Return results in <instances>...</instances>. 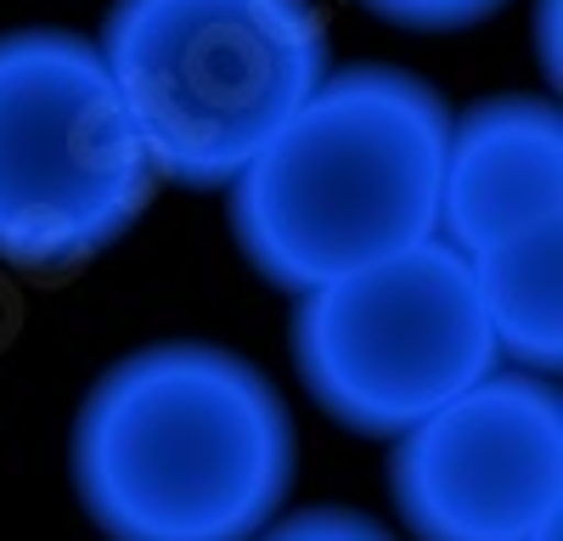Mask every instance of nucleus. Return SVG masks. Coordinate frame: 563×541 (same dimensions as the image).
<instances>
[{
	"label": "nucleus",
	"mask_w": 563,
	"mask_h": 541,
	"mask_svg": "<svg viewBox=\"0 0 563 541\" xmlns=\"http://www.w3.org/2000/svg\"><path fill=\"white\" fill-rule=\"evenodd\" d=\"M294 451L288 406L254 361L153 344L85 395L74 485L113 541H249L288 496Z\"/></svg>",
	"instance_id": "obj_1"
},
{
	"label": "nucleus",
	"mask_w": 563,
	"mask_h": 541,
	"mask_svg": "<svg viewBox=\"0 0 563 541\" xmlns=\"http://www.w3.org/2000/svg\"><path fill=\"white\" fill-rule=\"evenodd\" d=\"M451 108L406 68L327 74L231 180V232L282 294L440 238Z\"/></svg>",
	"instance_id": "obj_2"
},
{
	"label": "nucleus",
	"mask_w": 563,
	"mask_h": 541,
	"mask_svg": "<svg viewBox=\"0 0 563 541\" xmlns=\"http://www.w3.org/2000/svg\"><path fill=\"white\" fill-rule=\"evenodd\" d=\"M102 63L158 180L225 192L327 79L316 0H113Z\"/></svg>",
	"instance_id": "obj_3"
},
{
	"label": "nucleus",
	"mask_w": 563,
	"mask_h": 541,
	"mask_svg": "<svg viewBox=\"0 0 563 541\" xmlns=\"http://www.w3.org/2000/svg\"><path fill=\"white\" fill-rule=\"evenodd\" d=\"M153 187L97 45L63 29L0 34V260L79 265L130 232Z\"/></svg>",
	"instance_id": "obj_4"
},
{
	"label": "nucleus",
	"mask_w": 563,
	"mask_h": 541,
	"mask_svg": "<svg viewBox=\"0 0 563 541\" xmlns=\"http://www.w3.org/2000/svg\"><path fill=\"white\" fill-rule=\"evenodd\" d=\"M294 361L339 429L400 434L501 367L474 265L422 238L378 265L299 294Z\"/></svg>",
	"instance_id": "obj_5"
},
{
	"label": "nucleus",
	"mask_w": 563,
	"mask_h": 541,
	"mask_svg": "<svg viewBox=\"0 0 563 541\" xmlns=\"http://www.w3.org/2000/svg\"><path fill=\"white\" fill-rule=\"evenodd\" d=\"M389 490L417 541H525L563 503V400L547 373H485L395 434Z\"/></svg>",
	"instance_id": "obj_6"
},
{
	"label": "nucleus",
	"mask_w": 563,
	"mask_h": 541,
	"mask_svg": "<svg viewBox=\"0 0 563 541\" xmlns=\"http://www.w3.org/2000/svg\"><path fill=\"white\" fill-rule=\"evenodd\" d=\"M563 214V119L541 97H490L451 119L440 238L474 254L530 220Z\"/></svg>",
	"instance_id": "obj_7"
},
{
	"label": "nucleus",
	"mask_w": 563,
	"mask_h": 541,
	"mask_svg": "<svg viewBox=\"0 0 563 541\" xmlns=\"http://www.w3.org/2000/svg\"><path fill=\"white\" fill-rule=\"evenodd\" d=\"M501 361L558 373L563 361V214L530 220L467 254Z\"/></svg>",
	"instance_id": "obj_8"
},
{
	"label": "nucleus",
	"mask_w": 563,
	"mask_h": 541,
	"mask_svg": "<svg viewBox=\"0 0 563 541\" xmlns=\"http://www.w3.org/2000/svg\"><path fill=\"white\" fill-rule=\"evenodd\" d=\"M372 18H384L395 29H422V34H445V29H467L485 23L490 12H501L507 0H361Z\"/></svg>",
	"instance_id": "obj_9"
},
{
	"label": "nucleus",
	"mask_w": 563,
	"mask_h": 541,
	"mask_svg": "<svg viewBox=\"0 0 563 541\" xmlns=\"http://www.w3.org/2000/svg\"><path fill=\"white\" fill-rule=\"evenodd\" d=\"M260 541H395V530H384L378 519H366L355 508H305L294 519L271 525Z\"/></svg>",
	"instance_id": "obj_10"
},
{
	"label": "nucleus",
	"mask_w": 563,
	"mask_h": 541,
	"mask_svg": "<svg viewBox=\"0 0 563 541\" xmlns=\"http://www.w3.org/2000/svg\"><path fill=\"white\" fill-rule=\"evenodd\" d=\"M536 45H541V63L558 79V0H536Z\"/></svg>",
	"instance_id": "obj_11"
},
{
	"label": "nucleus",
	"mask_w": 563,
	"mask_h": 541,
	"mask_svg": "<svg viewBox=\"0 0 563 541\" xmlns=\"http://www.w3.org/2000/svg\"><path fill=\"white\" fill-rule=\"evenodd\" d=\"M525 541H558V514H552V519H547V525H536V530H530V536H525Z\"/></svg>",
	"instance_id": "obj_12"
}]
</instances>
